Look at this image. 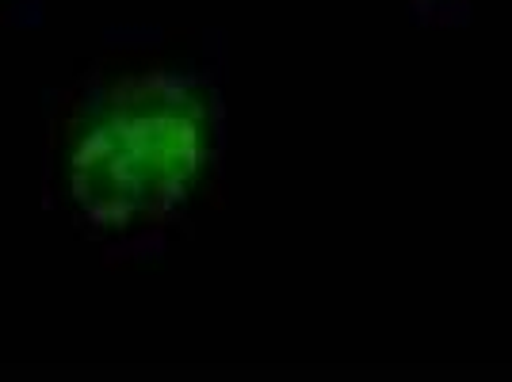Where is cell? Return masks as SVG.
Returning a JSON list of instances; mask_svg holds the SVG:
<instances>
[{"instance_id": "cell-2", "label": "cell", "mask_w": 512, "mask_h": 382, "mask_svg": "<svg viewBox=\"0 0 512 382\" xmlns=\"http://www.w3.org/2000/svg\"><path fill=\"white\" fill-rule=\"evenodd\" d=\"M409 8L428 23H463L482 0H406Z\"/></svg>"}, {"instance_id": "cell-1", "label": "cell", "mask_w": 512, "mask_h": 382, "mask_svg": "<svg viewBox=\"0 0 512 382\" xmlns=\"http://www.w3.org/2000/svg\"><path fill=\"white\" fill-rule=\"evenodd\" d=\"M218 153V96L180 69L127 77L73 146V203L92 226L138 234L192 203Z\"/></svg>"}]
</instances>
